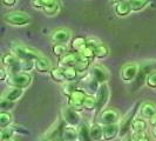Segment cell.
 Wrapping results in <instances>:
<instances>
[{"label":"cell","instance_id":"6da1fadb","mask_svg":"<svg viewBox=\"0 0 156 141\" xmlns=\"http://www.w3.org/2000/svg\"><path fill=\"white\" fill-rule=\"evenodd\" d=\"M4 21L11 26H25L31 23V16L23 11H12L4 16Z\"/></svg>","mask_w":156,"mask_h":141},{"label":"cell","instance_id":"7a4b0ae2","mask_svg":"<svg viewBox=\"0 0 156 141\" xmlns=\"http://www.w3.org/2000/svg\"><path fill=\"white\" fill-rule=\"evenodd\" d=\"M6 84L9 87H18V88H26L32 84V75L30 73L20 72L16 74L8 75L6 79Z\"/></svg>","mask_w":156,"mask_h":141},{"label":"cell","instance_id":"3957f363","mask_svg":"<svg viewBox=\"0 0 156 141\" xmlns=\"http://www.w3.org/2000/svg\"><path fill=\"white\" fill-rule=\"evenodd\" d=\"M140 107L141 105L139 102H136L133 107L126 113L125 117L122 118L121 124H120V135L121 136H125L126 134L128 133V131L132 129V124L136 118V113L140 110Z\"/></svg>","mask_w":156,"mask_h":141},{"label":"cell","instance_id":"277c9868","mask_svg":"<svg viewBox=\"0 0 156 141\" xmlns=\"http://www.w3.org/2000/svg\"><path fill=\"white\" fill-rule=\"evenodd\" d=\"M11 52L14 55H16L21 61H23V60H35L37 58H39L41 55L39 52L23 46V45H20V44H13L11 47Z\"/></svg>","mask_w":156,"mask_h":141},{"label":"cell","instance_id":"5b68a950","mask_svg":"<svg viewBox=\"0 0 156 141\" xmlns=\"http://www.w3.org/2000/svg\"><path fill=\"white\" fill-rule=\"evenodd\" d=\"M156 70V60H151V61H148V63H143L140 66V70H139V74L134 81V91H136L140 86H142L146 80H147V77H148L150 73L155 72Z\"/></svg>","mask_w":156,"mask_h":141},{"label":"cell","instance_id":"8992f818","mask_svg":"<svg viewBox=\"0 0 156 141\" xmlns=\"http://www.w3.org/2000/svg\"><path fill=\"white\" fill-rule=\"evenodd\" d=\"M88 94L86 93V91L83 89H74L72 94L68 96V106H70L72 108L79 110H83V103L86 100V96Z\"/></svg>","mask_w":156,"mask_h":141},{"label":"cell","instance_id":"52a82bcc","mask_svg":"<svg viewBox=\"0 0 156 141\" xmlns=\"http://www.w3.org/2000/svg\"><path fill=\"white\" fill-rule=\"evenodd\" d=\"M119 120H120V114L116 110H113V108L101 110L98 118V122L102 126L115 125L119 122Z\"/></svg>","mask_w":156,"mask_h":141},{"label":"cell","instance_id":"ba28073f","mask_svg":"<svg viewBox=\"0 0 156 141\" xmlns=\"http://www.w3.org/2000/svg\"><path fill=\"white\" fill-rule=\"evenodd\" d=\"M139 70H140V66L137 63H126L125 66L121 68V79L122 81L126 84H129V82H134L135 79L139 74Z\"/></svg>","mask_w":156,"mask_h":141},{"label":"cell","instance_id":"9c48e42d","mask_svg":"<svg viewBox=\"0 0 156 141\" xmlns=\"http://www.w3.org/2000/svg\"><path fill=\"white\" fill-rule=\"evenodd\" d=\"M62 119L68 126L75 127V128L81 125V117L79 112L72 108L70 106H66L62 108Z\"/></svg>","mask_w":156,"mask_h":141},{"label":"cell","instance_id":"30bf717a","mask_svg":"<svg viewBox=\"0 0 156 141\" xmlns=\"http://www.w3.org/2000/svg\"><path fill=\"white\" fill-rule=\"evenodd\" d=\"M72 39V32L68 28H59L52 32L51 41L54 45H66Z\"/></svg>","mask_w":156,"mask_h":141},{"label":"cell","instance_id":"8fae6325","mask_svg":"<svg viewBox=\"0 0 156 141\" xmlns=\"http://www.w3.org/2000/svg\"><path fill=\"white\" fill-rule=\"evenodd\" d=\"M88 72H89V75L95 79L96 81H99L101 85L102 84H107V81L109 79V72L107 70L106 67L100 66V65L90 66Z\"/></svg>","mask_w":156,"mask_h":141},{"label":"cell","instance_id":"7c38bea8","mask_svg":"<svg viewBox=\"0 0 156 141\" xmlns=\"http://www.w3.org/2000/svg\"><path fill=\"white\" fill-rule=\"evenodd\" d=\"M110 96V91L108 84H102L98 93L95 94V98H96V102H98V110H103V108L106 107L107 102L109 100Z\"/></svg>","mask_w":156,"mask_h":141},{"label":"cell","instance_id":"4fadbf2b","mask_svg":"<svg viewBox=\"0 0 156 141\" xmlns=\"http://www.w3.org/2000/svg\"><path fill=\"white\" fill-rule=\"evenodd\" d=\"M79 59H80V54L78 52H69L63 55L62 58H60L59 67H74L75 68Z\"/></svg>","mask_w":156,"mask_h":141},{"label":"cell","instance_id":"5bb4252c","mask_svg":"<svg viewBox=\"0 0 156 141\" xmlns=\"http://www.w3.org/2000/svg\"><path fill=\"white\" fill-rule=\"evenodd\" d=\"M23 95V88H18V87H9L5 93L2 94V99L11 102L18 101Z\"/></svg>","mask_w":156,"mask_h":141},{"label":"cell","instance_id":"9a60e30c","mask_svg":"<svg viewBox=\"0 0 156 141\" xmlns=\"http://www.w3.org/2000/svg\"><path fill=\"white\" fill-rule=\"evenodd\" d=\"M100 86H101V84H100L99 81H96L94 78H92V77L89 75V73H88V77H87L86 79H83V87H85V91H86V93L88 92L90 95H94V94L98 93Z\"/></svg>","mask_w":156,"mask_h":141},{"label":"cell","instance_id":"2e32d148","mask_svg":"<svg viewBox=\"0 0 156 141\" xmlns=\"http://www.w3.org/2000/svg\"><path fill=\"white\" fill-rule=\"evenodd\" d=\"M119 134H120V126L117 125V124L103 126V140H114Z\"/></svg>","mask_w":156,"mask_h":141},{"label":"cell","instance_id":"e0dca14e","mask_svg":"<svg viewBox=\"0 0 156 141\" xmlns=\"http://www.w3.org/2000/svg\"><path fill=\"white\" fill-rule=\"evenodd\" d=\"M34 65H35V70L38 72H51L52 70L51 60L44 55H40L39 58H37L34 60Z\"/></svg>","mask_w":156,"mask_h":141},{"label":"cell","instance_id":"ac0fdd59","mask_svg":"<svg viewBox=\"0 0 156 141\" xmlns=\"http://www.w3.org/2000/svg\"><path fill=\"white\" fill-rule=\"evenodd\" d=\"M156 113V105L153 102H144L140 107V115L142 119H150Z\"/></svg>","mask_w":156,"mask_h":141},{"label":"cell","instance_id":"d6986e66","mask_svg":"<svg viewBox=\"0 0 156 141\" xmlns=\"http://www.w3.org/2000/svg\"><path fill=\"white\" fill-rule=\"evenodd\" d=\"M89 134L92 141H100L103 139V126L99 122H94L89 127Z\"/></svg>","mask_w":156,"mask_h":141},{"label":"cell","instance_id":"ffe728a7","mask_svg":"<svg viewBox=\"0 0 156 141\" xmlns=\"http://www.w3.org/2000/svg\"><path fill=\"white\" fill-rule=\"evenodd\" d=\"M21 61L16 55H14L12 52H8V53H5L1 56V63L4 66V68H8V67H12L16 63H19Z\"/></svg>","mask_w":156,"mask_h":141},{"label":"cell","instance_id":"44dd1931","mask_svg":"<svg viewBox=\"0 0 156 141\" xmlns=\"http://www.w3.org/2000/svg\"><path fill=\"white\" fill-rule=\"evenodd\" d=\"M61 138L63 139V141H79L78 131L75 129V127L67 125V127H65L62 129Z\"/></svg>","mask_w":156,"mask_h":141},{"label":"cell","instance_id":"7402d4cb","mask_svg":"<svg viewBox=\"0 0 156 141\" xmlns=\"http://www.w3.org/2000/svg\"><path fill=\"white\" fill-rule=\"evenodd\" d=\"M114 12L117 16L122 18V16H127L130 14L132 12V8L129 5V1H126V2H120L114 5Z\"/></svg>","mask_w":156,"mask_h":141},{"label":"cell","instance_id":"603a6c76","mask_svg":"<svg viewBox=\"0 0 156 141\" xmlns=\"http://www.w3.org/2000/svg\"><path fill=\"white\" fill-rule=\"evenodd\" d=\"M147 129V122L144 119L142 118H135V120L132 124V132L134 134H141L144 133V131Z\"/></svg>","mask_w":156,"mask_h":141},{"label":"cell","instance_id":"cb8c5ba5","mask_svg":"<svg viewBox=\"0 0 156 141\" xmlns=\"http://www.w3.org/2000/svg\"><path fill=\"white\" fill-rule=\"evenodd\" d=\"M87 46V39H85L83 37H75L70 42V47L74 52H80L82 48H85Z\"/></svg>","mask_w":156,"mask_h":141},{"label":"cell","instance_id":"d4e9b609","mask_svg":"<svg viewBox=\"0 0 156 141\" xmlns=\"http://www.w3.org/2000/svg\"><path fill=\"white\" fill-rule=\"evenodd\" d=\"M150 0H129V5L132 8V12H140L147 7Z\"/></svg>","mask_w":156,"mask_h":141},{"label":"cell","instance_id":"484cf974","mask_svg":"<svg viewBox=\"0 0 156 141\" xmlns=\"http://www.w3.org/2000/svg\"><path fill=\"white\" fill-rule=\"evenodd\" d=\"M78 136L79 141H92L89 134V127L86 124H81L78 127Z\"/></svg>","mask_w":156,"mask_h":141},{"label":"cell","instance_id":"4316f807","mask_svg":"<svg viewBox=\"0 0 156 141\" xmlns=\"http://www.w3.org/2000/svg\"><path fill=\"white\" fill-rule=\"evenodd\" d=\"M61 68H62L66 82H72L78 78L79 72L76 70V68H74V67H61Z\"/></svg>","mask_w":156,"mask_h":141},{"label":"cell","instance_id":"83f0119b","mask_svg":"<svg viewBox=\"0 0 156 141\" xmlns=\"http://www.w3.org/2000/svg\"><path fill=\"white\" fill-rule=\"evenodd\" d=\"M49 73H51V78L53 79L55 82H66V79H65L61 67H59V66L54 67V68H52Z\"/></svg>","mask_w":156,"mask_h":141},{"label":"cell","instance_id":"f1b7e54d","mask_svg":"<svg viewBox=\"0 0 156 141\" xmlns=\"http://www.w3.org/2000/svg\"><path fill=\"white\" fill-rule=\"evenodd\" d=\"M42 12H44L45 16H56V14L60 12V5H59V2L56 1V2L52 4V5L45 6V7L42 8Z\"/></svg>","mask_w":156,"mask_h":141},{"label":"cell","instance_id":"f546056e","mask_svg":"<svg viewBox=\"0 0 156 141\" xmlns=\"http://www.w3.org/2000/svg\"><path fill=\"white\" fill-rule=\"evenodd\" d=\"M12 121H13V117L9 112H1L0 113V127H1V129L9 127Z\"/></svg>","mask_w":156,"mask_h":141},{"label":"cell","instance_id":"4dcf8cb0","mask_svg":"<svg viewBox=\"0 0 156 141\" xmlns=\"http://www.w3.org/2000/svg\"><path fill=\"white\" fill-rule=\"evenodd\" d=\"M83 108L87 110H93L98 108V102H96L95 95H90V94L87 95L85 103H83Z\"/></svg>","mask_w":156,"mask_h":141},{"label":"cell","instance_id":"1f68e13d","mask_svg":"<svg viewBox=\"0 0 156 141\" xmlns=\"http://www.w3.org/2000/svg\"><path fill=\"white\" fill-rule=\"evenodd\" d=\"M94 54H95V58H98V59H105L109 55V48L106 45L101 44L100 46L94 49Z\"/></svg>","mask_w":156,"mask_h":141},{"label":"cell","instance_id":"d6a6232c","mask_svg":"<svg viewBox=\"0 0 156 141\" xmlns=\"http://www.w3.org/2000/svg\"><path fill=\"white\" fill-rule=\"evenodd\" d=\"M16 133V129L14 127H6V128H2L1 129V140H5V139H9V138H13V135Z\"/></svg>","mask_w":156,"mask_h":141},{"label":"cell","instance_id":"836d02e7","mask_svg":"<svg viewBox=\"0 0 156 141\" xmlns=\"http://www.w3.org/2000/svg\"><path fill=\"white\" fill-rule=\"evenodd\" d=\"M53 54L58 58H62L65 54H67V49L65 45H54L53 46Z\"/></svg>","mask_w":156,"mask_h":141},{"label":"cell","instance_id":"e575fe53","mask_svg":"<svg viewBox=\"0 0 156 141\" xmlns=\"http://www.w3.org/2000/svg\"><path fill=\"white\" fill-rule=\"evenodd\" d=\"M34 68H35L34 60H23V61H21V70L25 73H30Z\"/></svg>","mask_w":156,"mask_h":141},{"label":"cell","instance_id":"d590c367","mask_svg":"<svg viewBox=\"0 0 156 141\" xmlns=\"http://www.w3.org/2000/svg\"><path fill=\"white\" fill-rule=\"evenodd\" d=\"M80 55H82L83 58H86L88 60H92L93 58H95V54H94V49H92L90 47L86 46L85 48H82L80 52H78Z\"/></svg>","mask_w":156,"mask_h":141},{"label":"cell","instance_id":"8d00e7d4","mask_svg":"<svg viewBox=\"0 0 156 141\" xmlns=\"http://www.w3.org/2000/svg\"><path fill=\"white\" fill-rule=\"evenodd\" d=\"M146 84H147V86H148L149 88H151V89H156V72L150 73L148 77H147Z\"/></svg>","mask_w":156,"mask_h":141},{"label":"cell","instance_id":"74e56055","mask_svg":"<svg viewBox=\"0 0 156 141\" xmlns=\"http://www.w3.org/2000/svg\"><path fill=\"white\" fill-rule=\"evenodd\" d=\"M101 45V41L98 39V38H93V37H90V38H88L87 39V46L90 47L92 49H95L96 47H99Z\"/></svg>","mask_w":156,"mask_h":141},{"label":"cell","instance_id":"f35d334b","mask_svg":"<svg viewBox=\"0 0 156 141\" xmlns=\"http://www.w3.org/2000/svg\"><path fill=\"white\" fill-rule=\"evenodd\" d=\"M14 106V102L7 101L5 99H1V102H0V107L2 108V112H7V110H11L12 107Z\"/></svg>","mask_w":156,"mask_h":141},{"label":"cell","instance_id":"ab89813d","mask_svg":"<svg viewBox=\"0 0 156 141\" xmlns=\"http://www.w3.org/2000/svg\"><path fill=\"white\" fill-rule=\"evenodd\" d=\"M133 139H134V141H150V139H149L148 136H147V135H146L144 133L134 134Z\"/></svg>","mask_w":156,"mask_h":141},{"label":"cell","instance_id":"60d3db41","mask_svg":"<svg viewBox=\"0 0 156 141\" xmlns=\"http://www.w3.org/2000/svg\"><path fill=\"white\" fill-rule=\"evenodd\" d=\"M16 1H18V0H1L2 5L6 6V7H13L16 4Z\"/></svg>","mask_w":156,"mask_h":141},{"label":"cell","instance_id":"b9f144b4","mask_svg":"<svg viewBox=\"0 0 156 141\" xmlns=\"http://www.w3.org/2000/svg\"><path fill=\"white\" fill-rule=\"evenodd\" d=\"M39 1L41 2L42 7H45V6H48V5H52V4H54V2H56L58 0H39Z\"/></svg>","mask_w":156,"mask_h":141},{"label":"cell","instance_id":"7bdbcfd3","mask_svg":"<svg viewBox=\"0 0 156 141\" xmlns=\"http://www.w3.org/2000/svg\"><path fill=\"white\" fill-rule=\"evenodd\" d=\"M149 121H150V125L153 126V127H155L156 126V113L153 115V117L149 119Z\"/></svg>","mask_w":156,"mask_h":141},{"label":"cell","instance_id":"ee69618b","mask_svg":"<svg viewBox=\"0 0 156 141\" xmlns=\"http://www.w3.org/2000/svg\"><path fill=\"white\" fill-rule=\"evenodd\" d=\"M126 1H129V0H110V2L113 5H116V4H120V2H126Z\"/></svg>","mask_w":156,"mask_h":141},{"label":"cell","instance_id":"f6af8a7d","mask_svg":"<svg viewBox=\"0 0 156 141\" xmlns=\"http://www.w3.org/2000/svg\"><path fill=\"white\" fill-rule=\"evenodd\" d=\"M1 141H18L16 138H9V139H5V140H1Z\"/></svg>","mask_w":156,"mask_h":141},{"label":"cell","instance_id":"bcb514c9","mask_svg":"<svg viewBox=\"0 0 156 141\" xmlns=\"http://www.w3.org/2000/svg\"><path fill=\"white\" fill-rule=\"evenodd\" d=\"M153 135L155 136V139H156V126L155 127H153Z\"/></svg>","mask_w":156,"mask_h":141},{"label":"cell","instance_id":"7dc6e473","mask_svg":"<svg viewBox=\"0 0 156 141\" xmlns=\"http://www.w3.org/2000/svg\"><path fill=\"white\" fill-rule=\"evenodd\" d=\"M52 141H63L62 138H56V139H53Z\"/></svg>","mask_w":156,"mask_h":141},{"label":"cell","instance_id":"c3c4849f","mask_svg":"<svg viewBox=\"0 0 156 141\" xmlns=\"http://www.w3.org/2000/svg\"><path fill=\"white\" fill-rule=\"evenodd\" d=\"M41 141H48V140H47V139H44V140H41Z\"/></svg>","mask_w":156,"mask_h":141}]
</instances>
